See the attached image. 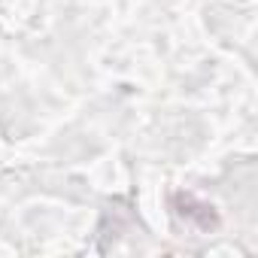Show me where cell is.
I'll return each mask as SVG.
<instances>
[{
    "instance_id": "1",
    "label": "cell",
    "mask_w": 258,
    "mask_h": 258,
    "mask_svg": "<svg viewBox=\"0 0 258 258\" xmlns=\"http://www.w3.org/2000/svg\"><path fill=\"white\" fill-rule=\"evenodd\" d=\"M170 207H173V213L182 219V222H188L191 228H198V231H216L219 228V210L210 204V201H204V198H198V195H191V191H176L173 198H170Z\"/></svg>"
}]
</instances>
